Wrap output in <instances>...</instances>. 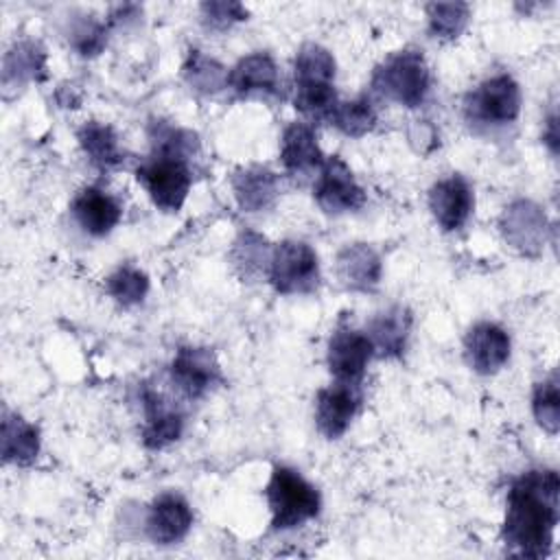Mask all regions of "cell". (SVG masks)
<instances>
[{"label": "cell", "instance_id": "31", "mask_svg": "<svg viewBox=\"0 0 560 560\" xmlns=\"http://www.w3.org/2000/svg\"><path fill=\"white\" fill-rule=\"evenodd\" d=\"M72 44L81 55H96L105 44V28L98 22H81L72 33Z\"/></svg>", "mask_w": 560, "mask_h": 560}, {"label": "cell", "instance_id": "21", "mask_svg": "<svg viewBox=\"0 0 560 560\" xmlns=\"http://www.w3.org/2000/svg\"><path fill=\"white\" fill-rule=\"evenodd\" d=\"M39 453V431L18 413H4L2 457L20 466L31 464Z\"/></svg>", "mask_w": 560, "mask_h": 560}, {"label": "cell", "instance_id": "5", "mask_svg": "<svg viewBox=\"0 0 560 560\" xmlns=\"http://www.w3.org/2000/svg\"><path fill=\"white\" fill-rule=\"evenodd\" d=\"M269 282L278 293H311L319 284V265L311 245L282 241L269 256Z\"/></svg>", "mask_w": 560, "mask_h": 560}, {"label": "cell", "instance_id": "26", "mask_svg": "<svg viewBox=\"0 0 560 560\" xmlns=\"http://www.w3.org/2000/svg\"><path fill=\"white\" fill-rule=\"evenodd\" d=\"M149 291V278L136 267H120L107 278V293L122 306L142 302Z\"/></svg>", "mask_w": 560, "mask_h": 560}, {"label": "cell", "instance_id": "8", "mask_svg": "<svg viewBox=\"0 0 560 560\" xmlns=\"http://www.w3.org/2000/svg\"><path fill=\"white\" fill-rule=\"evenodd\" d=\"M171 381L182 396L203 398L221 383V368L212 350L184 346L171 361Z\"/></svg>", "mask_w": 560, "mask_h": 560}, {"label": "cell", "instance_id": "7", "mask_svg": "<svg viewBox=\"0 0 560 560\" xmlns=\"http://www.w3.org/2000/svg\"><path fill=\"white\" fill-rule=\"evenodd\" d=\"M317 206L328 214H341L359 210L365 203V192L354 179L350 166L339 158L330 155L319 166L317 182L313 186Z\"/></svg>", "mask_w": 560, "mask_h": 560}, {"label": "cell", "instance_id": "17", "mask_svg": "<svg viewBox=\"0 0 560 560\" xmlns=\"http://www.w3.org/2000/svg\"><path fill=\"white\" fill-rule=\"evenodd\" d=\"M280 160L287 171L304 173L324 164V153L317 144L315 129L308 122H291L282 133Z\"/></svg>", "mask_w": 560, "mask_h": 560}, {"label": "cell", "instance_id": "24", "mask_svg": "<svg viewBox=\"0 0 560 560\" xmlns=\"http://www.w3.org/2000/svg\"><path fill=\"white\" fill-rule=\"evenodd\" d=\"M328 120L346 136L361 138L376 125V109L368 96H359L346 103H337Z\"/></svg>", "mask_w": 560, "mask_h": 560}, {"label": "cell", "instance_id": "30", "mask_svg": "<svg viewBox=\"0 0 560 560\" xmlns=\"http://www.w3.org/2000/svg\"><path fill=\"white\" fill-rule=\"evenodd\" d=\"M201 18L212 28H225L234 22L247 20V9L238 2H206L201 4Z\"/></svg>", "mask_w": 560, "mask_h": 560}, {"label": "cell", "instance_id": "29", "mask_svg": "<svg viewBox=\"0 0 560 560\" xmlns=\"http://www.w3.org/2000/svg\"><path fill=\"white\" fill-rule=\"evenodd\" d=\"M18 70V74L37 77V70H44V52L35 44H20L4 59V74Z\"/></svg>", "mask_w": 560, "mask_h": 560}, {"label": "cell", "instance_id": "11", "mask_svg": "<svg viewBox=\"0 0 560 560\" xmlns=\"http://www.w3.org/2000/svg\"><path fill=\"white\" fill-rule=\"evenodd\" d=\"M192 525L188 501L177 492H162L153 499L147 514V534L155 545L179 542Z\"/></svg>", "mask_w": 560, "mask_h": 560}, {"label": "cell", "instance_id": "12", "mask_svg": "<svg viewBox=\"0 0 560 560\" xmlns=\"http://www.w3.org/2000/svg\"><path fill=\"white\" fill-rule=\"evenodd\" d=\"M472 190L462 175H448L433 184L429 192V208L442 230H459L472 210Z\"/></svg>", "mask_w": 560, "mask_h": 560}, {"label": "cell", "instance_id": "2", "mask_svg": "<svg viewBox=\"0 0 560 560\" xmlns=\"http://www.w3.org/2000/svg\"><path fill=\"white\" fill-rule=\"evenodd\" d=\"M267 503L273 529H295L315 518L322 508L319 492L298 470L276 466L267 483Z\"/></svg>", "mask_w": 560, "mask_h": 560}, {"label": "cell", "instance_id": "16", "mask_svg": "<svg viewBox=\"0 0 560 560\" xmlns=\"http://www.w3.org/2000/svg\"><path fill=\"white\" fill-rule=\"evenodd\" d=\"M228 85L241 96H249L258 92L273 94L278 92V85H280L278 68L267 52H252L238 59V63L230 70Z\"/></svg>", "mask_w": 560, "mask_h": 560}, {"label": "cell", "instance_id": "28", "mask_svg": "<svg viewBox=\"0 0 560 560\" xmlns=\"http://www.w3.org/2000/svg\"><path fill=\"white\" fill-rule=\"evenodd\" d=\"M427 18H429V31L435 37H457L468 22V4L464 2L429 4Z\"/></svg>", "mask_w": 560, "mask_h": 560}, {"label": "cell", "instance_id": "3", "mask_svg": "<svg viewBox=\"0 0 560 560\" xmlns=\"http://www.w3.org/2000/svg\"><path fill=\"white\" fill-rule=\"evenodd\" d=\"M372 85L383 96L407 107H416L424 101L431 88V72L422 52L400 50L374 70Z\"/></svg>", "mask_w": 560, "mask_h": 560}, {"label": "cell", "instance_id": "23", "mask_svg": "<svg viewBox=\"0 0 560 560\" xmlns=\"http://www.w3.org/2000/svg\"><path fill=\"white\" fill-rule=\"evenodd\" d=\"M295 85L304 83H332L335 79V59L330 50L319 44H304L293 63Z\"/></svg>", "mask_w": 560, "mask_h": 560}, {"label": "cell", "instance_id": "6", "mask_svg": "<svg viewBox=\"0 0 560 560\" xmlns=\"http://www.w3.org/2000/svg\"><path fill=\"white\" fill-rule=\"evenodd\" d=\"M468 116L488 127L510 125L521 112V90L510 74H494L486 79L466 103Z\"/></svg>", "mask_w": 560, "mask_h": 560}, {"label": "cell", "instance_id": "19", "mask_svg": "<svg viewBox=\"0 0 560 560\" xmlns=\"http://www.w3.org/2000/svg\"><path fill=\"white\" fill-rule=\"evenodd\" d=\"M337 267H339V278L357 291H368L374 289L378 284V276H381V260L376 256V252L363 243L357 245H348L339 258H337Z\"/></svg>", "mask_w": 560, "mask_h": 560}, {"label": "cell", "instance_id": "9", "mask_svg": "<svg viewBox=\"0 0 560 560\" xmlns=\"http://www.w3.org/2000/svg\"><path fill=\"white\" fill-rule=\"evenodd\" d=\"M374 357V346L368 335L350 328L332 332L328 341V370L339 383L359 385L365 374L370 359Z\"/></svg>", "mask_w": 560, "mask_h": 560}, {"label": "cell", "instance_id": "15", "mask_svg": "<svg viewBox=\"0 0 560 560\" xmlns=\"http://www.w3.org/2000/svg\"><path fill=\"white\" fill-rule=\"evenodd\" d=\"M142 405H144L142 442L147 448H164L182 435V429H184L182 413L168 407L160 394L144 389Z\"/></svg>", "mask_w": 560, "mask_h": 560}, {"label": "cell", "instance_id": "20", "mask_svg": "<svg viewBox=\"0 0 560 560\" xmlns=\"http://www.w3.org/2000/svg\"><path fill=\"white\" fill-rule=\"evenodd\" d=\"M409 326H411V317L402 306H392L385 313H378V317H374L368 332L374 346V354L398 357L405 348Z\"/></svg>", "mask_w": 560, "mask_h": 560}, {"label": "cell", "instance_id": "4", "mask_svg": "<svg viewBox=\"0 0 560 560\" xmlns=\"http://www.w3.org/2000/svg\"><path fill=\"white\" fill-rule=\"evenodd\" d=\"M136 177L149 192L151 201L166 212H177L184 206L192 184L186 158L158 151H153V155L138 168Z\"/></svg>", "mask_w": 560, "mask_h": 560}, {"label": "cell", "instance_id": "25", "mask_svg": "<svg viewBox=\"0 0 560 560\" xmlns=\"http://www.w3.org/2000/svg\"><path fill=\"white\" fill-rule=\"evenodd\" d=\"M228 70L212 57H206L201 50H190L184 63L186 81L201 92H214L228 85Z\"/></svg>", "mask_w": 560, "mask_h": 560}, {"label": "cell", "instance_id": "14", "mask_svg": "<svg viewBox=\"0 0 560 560\" xmlns=\"http://www.w3.org/2000/svg\"><path fill=\"white\" fill-rule=\"evenodd\" d=\"M72 214L88 234L105 236L118 225L122 208L109 192L88 186L72 199Z\"/></svg>", "mask_w": 560, "mask_h": 560}, {"label": "cell", "instance_id": "18", "mask_svg": "<svg viewBox=\"0 0 560 560\" xmlns=\"http://www.w3.org/2000/svg\"><path fill=\"white\" fill-rule=\"evenodd\" d=\"M234 197L238 206L247 212H258L267 208L278 195V177L260 166L243 168L232 179Z\"/></svg>", "mask_w": 560, "mask_h": 560}, {"label": "cell", "instance_id": "1", "mask_svg": "<svg viewBox=\"0 0 560 560\" xmlns=\"http://www.w3.org/2000/svg\"><path fill=\"white\" fill-rule=\"evenodd\" d=\"M560 479L556 470H529L508 492L503 540L512 556L542 558L558 525Z\"/></svg>", "mask_w": 560, "mask_h": 560}, {"label": "cell", "instance_id": "22", "mask_svg": "<svg viewBox=\"0 0 560 560\" xmlns=\"http://www.w3.org/2000/svg\"><path fill=\"white\" fill-rule=\"evenodd\" d=\"M79 144L81 149L85 151V155L101 168H109V166H116L120 164L122 160V153H120V144H118V138L114 133V129L109 125H103V122H85L79 133Z\"/></svg>", "mask_w": 560, "mask_h": 560}, {"label": "cell", "instance_id": "27", "mask_svg": "<svg viewBox=\"0 0 560 560\" xmlns=\"http://www.w3.org/2000/svg\"><path fill=\"white\" fill-rule=\"evenodd\" d=\"M532 409H534V418L538 420V424L547 433L553 435L558 431V422H560V396H558L556 374L536 385L534 396H532Z\"/></svg>", "mask_w": 560, "mask_h": 560}, {"label": "cell", "instance_id": "13", "mask_svg": "<svg viewBox=\"0 0 560 560\" xmlns=\"http://www.w3.org/2000/svg\"><path fill=\"white\" fill-rule=\"evenodd\" d=\"M464 354L475 372L494 374L510 357V337L501 326L481 322L468 330L464 339Z\"/></svg>", "mask_w": 560, "mask_h": 560}, {"label": "cell", "instance_id": "10", "mask_svg": "<svg viewBox=\"0 0 560 560\" xmlns=\"http://www.w3.org/2000/svg\"><path fill=\"white\" fill-rule=\"evenodd\" d=\"M359 402V385L337 381L335 385L319 389L315 400V424L319 433L328 440L341 438L348 431L352 418L357 416Z\"/></svg>", "mask_w": 560, "mask_h": 560}, {"label": "cell", "instance_id": "32", "mask_svg": "<svg viewBox=\"0 0 560 560\" xmlns=\"http://www.w3.org/2000/svg\"><path fill=\"white\" fill-rule=\"evenodd\" d=\"M545 140L549 142L551 151L556 153V144H558V131H556V116H551V118H549V122H547V133H545Z\"/></svg>", "mask_w": 560, "mask_h": 560}]
</instances>
